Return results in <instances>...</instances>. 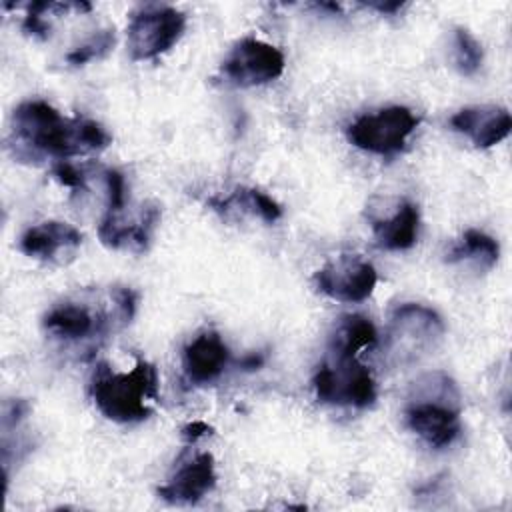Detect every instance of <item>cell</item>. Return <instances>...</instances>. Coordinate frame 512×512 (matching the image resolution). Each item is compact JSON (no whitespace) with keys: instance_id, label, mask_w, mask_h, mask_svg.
<instances>
[{"instance_id":"6da1fadb","label":"cell","mask_w":512,"mask_h":512,"mask_svg":"<svg viewBox=\"0 0 512 512\" xmlns=\"http://www.w3.org/2000/svg\"><path fill=\"white\" fill-rule=\"evenodd\" d=\"M110 140L102 124L78 116L66 118L44 100L18 104L10 120V146L18 160H64L100 152Z\"/></svg>"},{"instance_id":"7a4b0ae2","label":"cell","mask_w":512,"mask_h":512,"mask_svg":"<svg viewBox=\"0 0 512 512\" xmlns=\"http://www.w3.org/2000/svg\"><path fill=\"white\" fill-rule=\"evenodd\" d=\"M90 396L106 418L120 424L142 422L152 416L148 400H158V372L144 358H138L130 372H112L100 362L90 382Z\"/></svg>"},{"instance_id":"3957f363","label":"cell","mask_w":512,"mask_h":512,"mask_svg":"<svg viewBox=\"0 0 512 512\" xmlns=\"http://www.w3.org/2000/svg\"><path fill=\"white\" fill-rule=\"evenodd\" d=\"M406 424L432 448H444L460 434V394L444 372H432L414 382L406 406Z\"/></svg>"},{"instance_id":"277c9868","label":"cell","mask_w":512,"mask_h":512,"mask_svg":"<svg viewBox=\"0 0 512 512\" xmlns=\"http://www.w3.org/2000/svg\"><path fill=\"white\" fill-rule=\"evenodd\" d=\"M312 386L316 398L326 404L366 408L376 400L374 378L356 356L332 354L330 362L318 366Z\"/></svg>"},{"instance_id":"5b68a950","label":"cell","mask_w":512,"mask_h":512,"mask_svg":"<svg viewBox=\"0 0 512 512\" xmlns=\"http://www.w3.org/2000/svg\"><path fill=\"white\" fill-rule=\"evenodd\" d=\"M420 124V116H416L406 106H388L374 114H364L356 118L348 130V140L364 150L378 156H394L398 154L406 138Z\"/></svg>"},{"instance_id":"8992f818","label":"cell","mask_w":512,"mask_h":512,"mask_svg":"<svg viewBox=\"0 0 512 512\" xmlns=\"http://www.w3.org/2000/svg\"><path fill=\"white\" fill-rule=\"evenodd\" d=\"M186 30V14L172 6H144L126 28L132 60H154L168 52Z\"/></svg>"},{"instance_id":"52a82bcc","label":"cell","mask_w":512,"mask_h":512,"mask_svg":"<svg viewBox=\"0 0 512 512\" xmlns=\"http://www.w3.org/2000/svg\"><path fill=\"white\" fill-rule=\"evenodd\" d=\"M442 334V318L424 304H400L390 316V352L400 362H412L428 354L440 342Z\"/></svg>"},{"instance_id":"ba28073f","label":"cell","mask_w":512,"mask_h":512,"mask_svg":"<svg viewBox=\"0 0 512 512\" xmlns=\"http://www.w3.org/2000/svg\"><path fill=\"white\" fill-rule=\"evenodd\" d=\"M222 76L236 86H260L284 72V54L254 36L238 40L220 66Z\"/></svg>"},{"instance_id":"9c48e42d","label":"cell","mask_w":512,"mask_h":512,"mask_svg":"<svg viewBox=\"0 0 512 512\" xmlns=\"http://www.w3.org/2000/svg\"><path fill=\"white\" fill-rule=\"evenodd\" d=\"M314 282L322 294L334 300L362 302L372 294L378 274L370 262L344 254L322 266L314 274Z\"/></svg>"},{"instance_id":"30bf717a","label":"cell","mask_w":512,"mask_h":512,"mask_svg":"<svg viewBox=\"0 0 512 512\" xmlns=\"http://www.w3.org/2000/svg\"><path fill=\"white\" fill-rule=\"evenodd\" d=\"M160 220V206L146 204L136 220H126L122 212H106L98 224V238L112 250L144 252Z\"/></svg>"},{"instance_id":"8fae6325","label":"cell","mask_w":512,"mask_h":512,"mask_svg":"<svg viewBox=\"0 0 512 512\" xmlns=\"http://www.w3.org/2000/svg\"><path fill=\"white\" fill-rule=\"evenodd\" d=\"M216 480L212 454L200 452L176 468L170 480L158 488V496L170 504H196L214 490Z\"/></svg>"},{"instance_id":"7c38bea8","label":"cell","mask_w":512,"mask_h":512,"mask_svg":"<svg viewBox=\"0 0 512 512\" xmlns=\"http://www.w3.org/2000/svg\"><path fill=\"white\" fill-rule=\"evenodd\" d=\"M450 124L456 132L468 136L476 148H490L510 134L512 118L506 108L484 104L458 110L450 118Z\"/></svg>"},{"instance_id":"4fadbf2b","label":"cell","mask_w":512,"mask_h":512,"mask_svg":"<svg viewBox=\"0 0 512 512\" xmlns=\"http://www.w3.org/2000/svg\"><path fill=\"white\" fill-rule=\"evenodd\" d=\"M368 220L380 248L406 250L416 244L420 214L412 202L404 198L394 200L392 212H388V208H384V214L368 212Z\"/></svg>"},{"instance_id":"5bb4252c","label":"cell","mask_w":512,"mask_h":512,"mask_svg":"<svg viewBox=\"0 0 512 512\" xmlns=\"http://www.w3.org/2000/svg\"><path fill=\"white\" fill-rule=\"evenodd\" d=\"M230 362V350L218 332L198 334L182 354L184 374L192 384L214 382Z\"/></svg>"},{"instance_id":"9a60e30c","label":"cell","mask_w":512,"mask_h":512,"mask_svg":"<svg viewBox=\"0 0 512 512\" xmlns=\"http://www.w3.org/2000/svg\"><path fill=\"white\" fill-rule=\"evenodd\" d=\"M82 244V234L66 222L48 220L28 228L20 238V250L38 260H54L62 252H74Z\"/></svg>"},{"instance_id":"2e32d148","label":"cell","mask_w":512,"mask_h":512,"mask_svg":"<svg viewBox=\"0 0 512 512\" xmlns=\"http://www.w3.org/2000/svg\"><path fill=\"white\" fill-rule=\"evenodd\" d=\"M378 332L374 324L362 314H344L330 338V352L342 356H356L362 348L376 344Z\"/></svg>"},{"instance_id":"e0dca14e","label":"cell","mask_w":512,"mask_h":512,"mask_svg":"<svg viewBox=\"0 0 512 512\" xmlns=\"http://www.w3.org/2000/svg\"><path fill=\"white\" fill-rule=\"evenodd\" d=\"M216 212L228 214L230 210L250 212L258 216L260 220L272 224L282 218V208L276 200H272L268 194H264L258 188H236L226 198H210L208 202Z\"/></svg>"},{"instance_id":"ac0fdd59","label":"cell","mask_w":512,"mask_h":512,"mask_svg":"<svg viewBox=\"0 0 512 512\" xmlns=\"http://www.w3.org/2000/svg\"><path fill=\"white\" fill-rule=\"evenodd\" d=\"M500 256V246L498 242L488 236L486 232L480 230H466L462 234V238L450 248V252L446 254L448 262H474L480 268H492L498 262Z\"/></svg>"},{"instance_id":"d6986e66","label":"cell","mask_w":512,"mask_h":512,"mask_svg":"<svg viewBox=\"0 0 512 512\" xmlns=\"http://www.w3.org/2000/svg\"><path fill=\"white\" fill-rule=\"evenodd\" d=\"M484 52L480 42L462 26L454 28V64L462 76H472L482 66Z\"/></svg>"},{"instance_id":"ffe728a7","label":"cell","mask_w":512,"mask_h":512,"mask_svg":"<svg viewBox=\"0 0 512 512\" xmlns=\"http://www.w3.org/2000/svg\"><path fill=\"white\" fill-rule=\"evenodd\" d=\"M116 42V34H114V28H104V30H98L96 34H92L88 40H84L82 44H78L72 52L66 54V62L72 64V66H82L90 60H96V58H102L106 56L112 46Z\"/></svg>"},{"instance_id":"44dd1931","label":"cell","mask_w":512,"mask_h":512,"mask_svg":"<svg viewBox=\"0 0 512 512\" xmlns=\"http://www.w3.org/2000/svg\"><path fill=\"white\" fill-rule=\"evenodd\" d=\"M52 2H32L28 6V14L24 16L22 30L34 38L46 40L50 36V24L46 22V12L50 10Z\"/></svg>"},{"instance_id":"7402d4cb","label":"cell","mask_w":512,"mask_h":512,"mask_svg":"<svg viewBox=\"0 0 512 512\" xmlns=\"http://www.w3.org/2000/svg\"><path fill=\"white\" fill-rule=\"evenodd\" d=\"M106 184V212H120L126 208V182L118 170H104Z\"/></svg>"},{"instance_id":"603a6c76","label":"cell","mask_w":512,"mask_h":512,"mask_svg":"<svg viewBox=\"0 0 512 512\" xmlns=\"http://www.w3.org/2000/svg\"><path fill=\"white\" fill-rule=\"evenodd\" d=\"M52 176L68 188H74V190H84L86 188V172L82 168L70 164V162H64V160L56 162L52 166Z\"/></svg>"},{"instance_id":"cb8c5ba5","label":"cell","mask_w":512,"mask_h":512,"mask_svg":"<svg viewBox=\"0 0 512 512\" xmlns=\"http://www.w3.org/2000/svg\"><path fill=\"white\" fill-rule=\"evenodd\" d=\"M212 432H214V430H212V426H208V424H206V422H202V420H196V422L186 424V426L182 428L180 436H182V440H184V442L194 444L196 440H200V438H204V436H210Z\"/></svg>"},{"instance_id":"d4e9b609","label":"cell","mask_w":512,"mask_h":512,"mask_svg":"<svg viewBox=\"0 0 512 512\" xmlns=\"http://www.w3.org/2000/svg\"><path fill=\"white\" fill-rule=\"evenodd\" d=\"M264 364V356L258 352V354H248L244 356L242 360H238V366L244 368V370H256Z\"/></svg>"},{"instance_id":"484cf974","label":"cell","mask_w":512,"mask_h":512,"mask_svg":"<svg viewBox=\"0 0 512 512\" xmlns=\"http://www.w3.org/2000/svg\"><path fill=\"white\" fill-rule=\"evenodd\" d=\"M366 6L378 10V12H384V14H394L396 10H400L404 6V2H368Z\"/></svg>"}]
</instances>
